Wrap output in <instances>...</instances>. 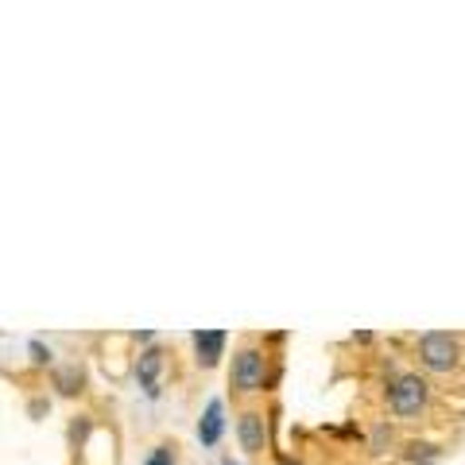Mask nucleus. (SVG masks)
<instances>
[{
	"label": "nucleus",
	"instance_id": "1",
	"mask_svg": "<svg viewBox=\"0 0 465 465\" xmlns=\"http://www.w3.org/2000/svg\"><path fill=\"white\" fill-rule=\"evenodd\" d=\"M384 403L396 423H419L430 411V384L419 372H391L384 384Z\"/></svg>",
	"mask_w": 465,
	"mask_h": 465
},
{
	"label": "nucleus",
	"instance_id": "2",
	"mask_svg": "<svg viewBox=\"0 0 465 465\" xmlns=\"http://www.w3.org/2000/svg\"><path fill=\"white\" fill-rule=\"evenodd\" d=\"M461 338L458 333H446V330H427L415 338V361L419 369L430 372V376H450L461 369Z\"/></svg>",
	"mask_w": 465,
	"mask_h": 465
},
{
	"label": "nucleus",
	"instance_id": "3",
	"mask_svg": "<svg viewBox=\"0 0 465 465\" xmlns=\"http://www.w3.org/2000/svg\"><path fill=\"white\" fill-rule=\"evenodd\" d=\"M229 388L232 396H260L268 388V349L256 345V341H244L237 345L232 353V365H229Z\"/></svg>",
	"mask_w": 465,
	"mask_h": 465
},
{
	"label": "nucleus",
	"instance_id": "4",
	"mask_svg": "<svg viewBox=\"0 0 465 465\" xmlns=\"http://www.w3.org/2000/svg\"><path fill=\"white\" fill-rule=\"evenodd\" d=\"M163 369H167V353H163V345H143L140 353H136V384L143 388V396L148 400H159L163 396Z\"/></svg>",
	"mask_w": 465,
	"mask_h": 465
},
{
	"label": "nucleus",
	"instance_id": "5",
	"mask_svg": "<svg viewBox=\"0 0 465 465\" xmlns=\"http://www.w3.org/2000/svg\"><path fill=\"white\" fill-rule=\"evenodd\" d=\"M237 442L249 458H260L268 446V415L260 407H244L237 415Z\"/></svg>",
	"mask_w": 465,
	"mask_h": 465
},
{
	"label": "nucleus",
	"instance_id": "6",
	"mask_svg": "<svg viewBox=\"0 0 465 465\" xmlns=\"http://www.w3.org/2000/svg\"><path fill=\"white\" fill-rule=\"evenodd\" d=\"M194 434H198V446L202 450H213L217 442L225 439V400L222 396H213L206 407H202V419H198Z\"/></svg>",
	"mask_w": 465,
	"mask_h": 465
},
{
	"label": "nucleus",
	"instance_id": "7",
	"mask_svg": "<svg viewBox=\"0 0 465 465\" xmlns=\"http://www.w3.org/2000/svg\"><path fill=\"white\" fill-rule=\"evenodd\" d=\"M191 345H194V361L202 369H217V365H222V357H225L229 333L225 330H194Z\"/></svg>",
	"mask_w": 465,
	"mask_h": 465
},
{
	"label": "nucleus",
	"instance_id": "8",
	"mask_svg": "<svg viewBox=\"0 0 465 465\" xmlns=\"http://www.w3.org/2000/svg\"><path fill=\"white\" fill-rule=\"evenodd\" d=\"M51 384L58 396H78V391L85 388V369L78 365V361H66V365H54L51 372Z\"/></svg>",
	"mask_w": 465,
	"mask_h": 465
},
{
	"label": "nucleus",
	"instance_id": "9",
	"mask_svg": "<svg viewBox=\"0 0 465 465\" xmlns=\"http://www.w3.org/2000/svg\"><path fill=\"white\" fill-rule=\"evenodd\" d=\"M396 446H400L396 427H391L388 419H376L372 430H369V450H372V454H384V450H396Z\"/></svg>",
	"mask_w": 465,
	"mask_h": 465
},
{
	"label": "nucleus",
	"instance_id": "10",
	"mask_svg": "<svg viewBox=\"0 0 465 465\" xmlns=\"http://www.w3.org/2000/svg\"><path fill=\"white\" fill-rule=\"evenodd\" d=\"M143 465H179V446L174 442H159L148 450V458H143Z\"/></svg>",
	"mask_w": 465,
	"mask_h": 465
},
{
	"label": "nucleus",
	"instance_id": "11",
	"mask_svg": "<svg viewBox=\"0 0 465 465\" xmlns=\"http://www.w3.org/2000/svg\"><path fill=\"white\" fill-rule=\"evenodd\" d=\"M27 357H32V365L35 369H47V365H54V353L43 341H27Z\"/></svg>",
	"mask_w": 465,
	"mask_h": 465
},
{
	"label": "nucleus",
	"instance_id": "12",
	"mask_svg": "<svg viewBox=\"0 0 465 465\" xmlns=\"http://www.w3.org/2000/svg\"><path fill=\"white\" fill-rule=\"evenodd\" d=\"M47 407H51V400H43V396H39V400H32V403H27V415H32V419H39L43 411H47Z\"/></svg>",
	"mask_w": 465,
	"mask_h": 465
},
{
	"label": "nucleus",
	"instance_id": "13",
	"mask_svg": "<svg viewBox=\"0 0 465 465\" xmlns=\"http://www.w3.org/2000/svg\"><path fill=\"white\" fill-rule=\"evenodd\" d=\"M275 465H302V461H275Z\"/></svg>",
	"mask_w": 465,
	"mask_h": 465
},
{
	"label": "nucleus",
	"instance_id": "14",
	"mask_svg": "<svg viewBox=\"0 0 465 465\" xmlns=\"http://www.w3.org/2000/svg\"><path fill=\"white\" fill-rule=\"evenodd\" d=\"M222 465H237V461H232V458H225V461H222Z\"/></svg>",
	"mask_w": 465,
	"mask_h": 465
}]
</instances>
